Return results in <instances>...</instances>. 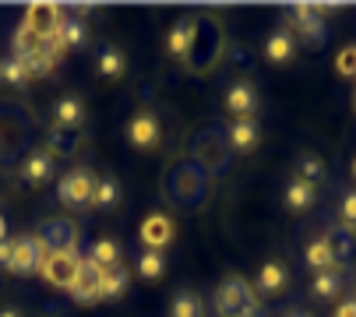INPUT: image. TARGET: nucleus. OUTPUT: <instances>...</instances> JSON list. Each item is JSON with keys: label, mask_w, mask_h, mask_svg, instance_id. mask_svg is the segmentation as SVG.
Returning <instances> with one entry per match:
<instances>
[{"label": "nucleus", "mask_w": 356, "mask_h": 317, "mask_svg": "<svg viewBox=\"0 0 356 317\" xmlns=\"http://www.w3.org/2000/svg\"><path fill=\"white\" fill-rule=\"evenodd\" d=\"M212 307H216V317H265V307L258 303L254 289L240 275H229L216 289V303Z\"/></svg>", "instance_id": "nucleus-1"}, {"label": "nucleus", "mask_w": 356, "mask_h": 317, "mask_svg": "<svg viewBox=\"0 0 356 317\" xmlns=\"http://www.w3.org/2000/svg\"><path fill=\"white\" fill-rule=\"evenodd\" d=\"M39 275L49 286L71 293L78 286V279H81V257L78 254H46L42 264H39Z\"/></svg>", "instance_id": "nucleus-2"}, {"label": "nucleus", "mask_w": 356, "mask_h": 317, "mask_svg": "<svg viewBox=\"0 0 356 317\" xmlns=\"http://www.w3.org/2000/svg\"><path fill=\"white\" fill-rule=\"evenodd\" d=\"M29 32H35L39 39H54L64 25V8L54 4V0H32L25 8V22H22Z\"/></svg>", "instance_id": "nucleus-3"}, {"label": "nucleus", "mask_w": 356, "mask_h": 317, "mask_svg": "<svg viewBox=\"0 0 356 317\" xmlns=\"http://www.w3.org/2000/svg\"><path fill=\"white\" fill-rule=\"evenodd\" d=\"M46 254H78V226L71 219H46L35 229Z\"/></svg>", "instance_id": "nucleus-4"}, {"label": "nucleus", "mask_w": 356, "mask_h": 317, "mask_svg": "<svg viewBox=\"0 0 356 317\" xmlns=\"http://www.w3.org/2000/svg\"><path fill=\"white\" fill-rule=\"evenodd\" d=\"M92 194H95V177L88 170H71L64 173L60 187H57V197L64 208H74V211H85L92 208Z\"/></svg>", "instance_id": "nucleus-5"}, {"label": "nucleus", "mask_w": 356, "mask_h": 317, "mask_svg": "<svg viewBox=\"0 0 356 317\" xmlns=\"http://www.w3.org/2000/svg\"><path fill=\"white\" fill-rule=\"evenodd\" d=\"M289 15H293V35L300 32L303 35V42H311V46H325V39H328V29H325V22H321V11L314 8V4H293L289 8Z\"/></svg>", "instance_id": "nucleus-6"}, {"label": "nucleus", "mask_w": 356, "mask_h": 317, "mask_svg": "<svg viewBox=\"0 0 356 317\" xmlns=\"http://www.w3.org/2000/svg\"><path fill=\"white\" fill-rule=\"evenodd\" d=\"M42 257H46V247L39 243V236H35V233H22V236L15 240L11 272H15V275H32V272H39Z\"/></svg>", "instance_id": "nucleus-7"}, {"label": "nucleus", "mask_w": 356, "mask_h": 317, "mask_svg": "<svg viewBox=\"0 0 356 317\" xmlns=\"http://www.w3.org/2000/svg\"><path fill=\"white\" fill-rule=\"evenodd\" d=\"M159 138H163V124H159L156 113L141 110V113L131 117V124H127V141H131L134 148H156Z\"/></svg>", "instance_id": "nucleus-8"}, {"label": "nucleus", "mask_w": 356, "mask_h": 317, "mask_svg": "<svg viewBox=\"0 0 356 317\" xmlns=\"http://www.w3.org/2000/svg\"><path fill=\"white\" fill-rule=\"evenodd\" d=\"M226 113H233L236 120H254V110H258V92H254L250 81H233L226 88Z\"/></svg>", "instance_id": "nucleus-9"}, {"label": "nucleus", "mask_w": 356, "mask_h": 317, "mask_svg": "<svg viewBox=\"0 0 356 317\" xmlns=\"http://www.w3.org/2000/svg\"><path fill=\"white\" fill-rule=\"evenodd\" d=\"M197 18H184V22H177L170 32H166V53L173 60H187V53H191V46H194V35H197Z\"/></svg>", "instance_id": "nucleus-10"}, {"label": "nucleus", "mask_w": 356, "mask_h": 317, "mask_svg": "<svg viewBox=\"0 0 356 317\" xmlns=\"http://www.w3.org/2000/svg\"><path fill=\"white\" fill-rule=\"evenodd\" d=\"M170 240H173V219L170 216L156 211V216H148L141 222V243H145V250H163Z\"/></svg>", "instance_id": "nucleus-11"}, {"label": "nucleus", "mask_w": 356, "mask_h": 317, "mask_svg": "<svg viewBox=\"0 0 356 317\" xmlns=\"http://www.w3.org/2000/svg\"><path fill=\"white\" fill-rule=\"evenodd\" d=\"M265 57H268V64H289L296 57V35H293L289 25H279L265 39Z\"/></svg>", "instance_id": "nucleus-12"}, {"label": "nucleus", "mask_w": 356, "mask_h": 317, "mask_svg": "<svg viewBox=\"0 0 356 317\" xmlns=\"http://www.w3.org/2000/svg\"><path fill=\"white\" fill-rule=\"evenodd\" d=\"M54 155H49L46 148H35V152H29L25 155V163H22V180L25 184H32V187H39V184H46L49 177H54Z\"/></svg>", "instance_id": "nucleus-13"}, {"label": "nucleus", "mask_w": 356, "mask_h": 317, "mask_svg": "<svg viewBox=\"0 0 356 317\" xmlns=\"http://www.w3.org/2000/svg\"><path fill=\"white\" fill-rule=\"evenodd\" d=\"M81 120H85V102H81L78 95H60V99L54 102V127L74 131Z\"/></svg>", "instance_id": "nucleus-14"}, {"label": "nucleus", "mask_w": 356, "mask_h": 317, "mask_svg": "<svg viewBox=\"0 0 356 317\" xmlns=\"http://www.w3.org/2000/svg\"><path fill=\"white\" fill-rule=\"evenodd\" d=\"M99 74H103L106 81H120L127 74V57L120 53V46H99V60H95Z\"/></svg>", "instance_id": "nucleus-15"}, {"label": "nucleus", "mask_w": 356, "mask_h": 317, "mask_svg": "<svg viewBox=\"0 0 356 317\" xmlns=\"http://www.w3.org/2000/svg\"><path fill=\"white\" fill-rule=\"evenodd\" d=\"M254 286H258V293H265V296H275V293H282V289L289 286V272H286V264H279V261H268L265 268L258 272V279H254Z\"/></svg>", "instance_id": "nucleus-16"}, {"label": "nucleus", "mask_w": 356, "mask_h": 317, "mask_svg": "<svg viewBox=\"0 0 356 317\" xmlns=\"http://www.w3.org/2000/svg\"><path fill=\"white\" fill-rule=\"evenodd\" d=\"M54 39H57L60 53L81 49V46L88 42V25H85V18H64V25H60V32H57Z\"/></svg>", "instance_id": "nucleus-17"}, {"label": "nucleus", "mask_w": 356, "mask_h": 317, "mask_svg": "<svg viewBox=\"0 0 356 317\" xmlns=\"http://www.w3.org/2000/svg\"><path fill=\"white\" fill-rule=\"evenodd\" d=\"M282 197H286V204H289L293 211H307V208H311V204L318 201V187H311L307 180H300V177H293V180L286 184Z\"/></svg>", "instance_id": "nucleus-18"}, {"label": "nucleus", "mask_w": 356, "mask_h": 317, "mask_svg": "<svg viewBox=\"0 0 356 317\" xmlns=\"http://www.w3.org/2000/svg\"><path fill=\"white\" fill-rule=\"evenodd\" d=\"M303 261H307V268H314V272L339 268V261H335V254H332V247H328L325 236H318V240L307 243V250H303Z\"/></svg>", "instance_id": "nucleus-19"}, {"label": "nucleus", "mask_w": 356, "mask_h": 317, "mask_svg": "<svg viewBox=\"0 0 356 317\" xmlns=\"http://www.w3.org/2000/svg\"><path fill=\"white\" fill-rule=\"evenodd\" d=\"M131 286V272L124 268V264H113V268H106L103 282H99V296L103 300H120Z\"/></svg>", "instance_id": "nucleus-20"}, {"label": "nucleus", "mask_w": 356, "mask_h": 317, "mask_svg": "<svg viewBox=\"0 0 356 317\" xmlns=\"http://www.w3.org/2000/svg\"><path fill=\"white\" fill-rule=\"evenodd\" d=\"M134 272L141 275V282H159L163 272H166V254L163 250H141Z\"/></svg>", "instance_id": "nucleus-21"}, {"label": "nucleus", "mask_w": 356, "mask_h": 317, "mask_svg": "<svg viewBox=\"0 0 356 317\" xmlns=\"http://www.w3.org/2000/svg\"><path fill=\"white\" fill-rule=\"evenodd\" d=\"M258 141H261V131L254 120H236L229 127V148H236V152H254Z\"/></svg>", "instance_id": "nucleus-22"}, {"label": "nucleus", "mask_w": 356, "mask_h": 317, "mask_svg": "<svg viewBox=\"0 0 356 317\" xmlns=\"http://www.w3.org/2000/svg\"><path fill=\"white\" fill-rule=\"evenodd\" d=\"M325 240H328V247H332V254H335V261H339V264H342V261H353V254H356V240H353V233H349L346 226L328 229V233H325Z\"/></svg>", "instance_id": "nucleus-23"}, {"label": "nucleus", "mask_w": 356, "mask_h": 317, "mask_svg": "<svg viewBox=\"0 0 356 317\" xmlns=\"http://www.w3.org/2000/svg\"><path fill=\"white\" fill-rule=\"evenodd\" d=\"M117 204H120V184L113 177H95L92 208H117Z\"/></svg>", "instance_id": "nucleus-24"}, {"label": "nucleus", "mask_w": 356, "mask_h": 317, "mask_svg": "<svg viewBox=\"0 0 356 317\" xmlns=\"http://www.w3.org/2000/svg\"><path fill=\"white\" fill-rule=\"evenodd\" d=\"M170 317H205V307H201L194 289H180L170 303Z\"/></svg>", "instance_id": "nucleus-25"}, {"label": "nucleus", "mask_w": 356, "mask_h": 317, "mask_svg": "<svg viewBox=\"0 0 356 317\" xmlns=\"http://www.w3.org/2000/svg\"><path fill=\"white\" fill-rule=\"evenodd\" d=\"M311 289H314L318 300H332V296H339V289H342V268L318 272V275L311 279Z\"/></svg>", "instance_id": "nucleus-26"}, {"label": "nucleus", "mask_w": 356, "mask_h": 317, "mask_svg": "<svg viewBox=\"0 0 356 317\" xmlns=\"http://www.w3.org/2000/svg\"><path fill=\"white\" fill-rule=\"evenodd\" d=\"M15 57H22V60H29V57H35V53H42L46 49V39H39L35 32H29L25 25H18V32H15Z\"/></svg>", "instance_id": "nucleus-27"}, {"label": "nucleus", "mask_w": 356, "mask_h": 317, "mask_svg": "<svg viewBox=\"0 0 356 317\" xmlns=\"http://www.w3.org/2000/svg\"><path fill=\"white\" fill-rule=\"evenodd\" d=\"M46 152L49 155H74L78 152V134L67 131V127H54L49 131V141H46Z\"/></svg>", "instance_id": "nucleus-28"}, {"label": "nucleus", "mask_w": 356, "mask_h": 317, "mask_svg": "<svg viewBox=\"0 0 356 317\" xmlns=\"http://www.w3.org/2000/svg\"><path fill=\"white\" fill-rule=\"evenodd\" d=\"M296 177L307 180L311 187H318V184L325 180V163H321L318 155H300V158H296Z\"/></svg>", "instance_id": "nucleus-29"}, {"label": "nucleus", "mask_w": 356, "mask_h": 317, "mask_svg": "<svg viewBox=\"0 0 356 317\" xmlns=\"http://www.w3.org/2000/svg\"><path fill=\"white\" fill-rule=\"evenodd\" d=\"M88 257L95 264H103V268H113V264H120V243L117 240H95Z\"/></svg>", "instance_id": "nucleus-30"}, {"label": "nucleus", "mask_w": 356, "mask_h": 317, "mask_svg": "<svg viewBox=\"0 0 356 317\" xmlns=\"http://www.w3.org/2000/svg\"><path fill=\"white\" fill-rule=\"evenodd\" d=\"M0 81H8V85H25L29 81V67H25V60L22 57H15V53H11V57H4V74H0Z\"/></svg>", "instance_id": "nucleus-31"}, {"label": "nucleus", "mask_w": 356, "mask_h": 317, "mask_svg": "<svg viewBox=\"0 0 356 317\" xmlns=\"http://www.w3.org/2000/svg\"><path fill=\"white\" fill-rule=\"evenodd\" d=\"M25 67H29V78H46L49 71L57 67V60L42 49V53H35V57H29V60H25Z\"/></svg>", "instance_id": "nucleus-32"}, {"label": "nucleus", "mask_w": 356, "mask_h": 317, "mask_svg": "<svg viewBox=\"0 0 356 317\" xmlns=\"http://www.w3.org/2000/svg\"><path fill=\"white\" fill-rule=\"evenodd\" d=\"M339 74L342 78H356V46H346L342 53H339Z\"/></svg>", "instance_id": "nucleus-33"}, {"label": "nucleus", "mask_w": 356, "mask_h": 317, "mask_svg": "<svg viewBox=\"0 0 356 317\" xmlns=\"http://www.w3.org/2000/svg\"><path fill=\"white\" fill-rule=\"evenodd\" d=\"M342 226L349 233L356 229V190H346V197H342Z\"/></svg>", "instance_id": "nucleus-34"}, {"label": "nucleus", "mask_w": 356, "mask_h": 317, "mask_svg": "<svg viewBox=\"0 0 356 317\" xmlns=\"http://www.w3.org/2000/svg\"><path fill=\"white\" fill-rule=\"evenodd\" d=\"M11 261H15V240H0V268L11 272Z\"/></svg>", "instance_id": "nucleus-35"}, {"label": "nucleus", "mask_w": 356, "mask_h": 317, "mask_svg": "<svg viewBox=\"0 0 356 317\" xmlns=\"http://www.w3.org/2000/svg\"><path fill=\"white\" fill-rule=\"evenodd\" d=\"M332 317H356V296H353V300H342Z\"/></svg>", "instance_id": "nucleus-36"}, {"label": "nucleus", "mask_w": 356, "mask_h": 317, "mask_svg": "<svg viewBox=\"0 0 356 317\" xmlns=\"http://www.w3.org/2000/svg\"><path fill=\"white\" fill-rule=\"evenodd\" d=\"M0 317H22V310H15V307H0Z\"/></svg>", "instance_id": "nucleus-37"}, {"label": "nucleus", "mask_w": 356, "mask_h": 317, "mask_svg": "<svg viewBox=\"0 0 356 317\" xmlns=\"http://www.w3.org/2000/svg\"><path fill=\"white\" fill-rule=\"evenodd\" d=\"M0 240H8V219L0 216Z\"/></svg>", "instance_id": "nucleus-38"}, {"label": "nucleus", "mask_w": 356, "mask_h": 317, "mask_svg": "<svg viewBox=\"0 0 356 317\" xmlns=\"http://www.w3.org/2000/svg\"><path fill=\"white\" fill-rule=\"evenodd\" d=\"M289 317H311V314H303V310H293V314H289Z\"/></svg>", "instance_id": "nucleus-39"}, {"label": "nucleus", "mask_w": 356, "mask_h": 317, "mask_svg": "<svg viewBox=\"0 0 356 317\" xmlns=\"http://www.w3.org/2000/svg\"><path fill=\"white\" fill-rule=\"evenodd\" d=\"M353 177H356V158H353Z\"/></svg>", "instance_id": "nucleus-40"}, {"label": "nucleus", "mask_w": 356, "mask_h": 317, "mask_svg": "<svg viewBox=\"0 0 356 317\" xmlns=\"http://www.w3.org/2000/svg\"><path fill=\"white\" fill-rule=\"evenodd\" d=\"M353 110H356V92H353Z\"/></svg>", "instance_id": "nucleus-41"}, {"label": "nucleus", "mask_w": 356, "mask_h": 317, "mask_svg": "<svg viewBox=\"0 0 356 317\" xmlns=\"http://www.w3.org/2000/svg\"><path fill=\"white\" fill-rule=\"evenodd\" d=\"M0 74H4V60H0Z\"/></svg>", "instance_id": "nucleus-42"}]
</instances>
